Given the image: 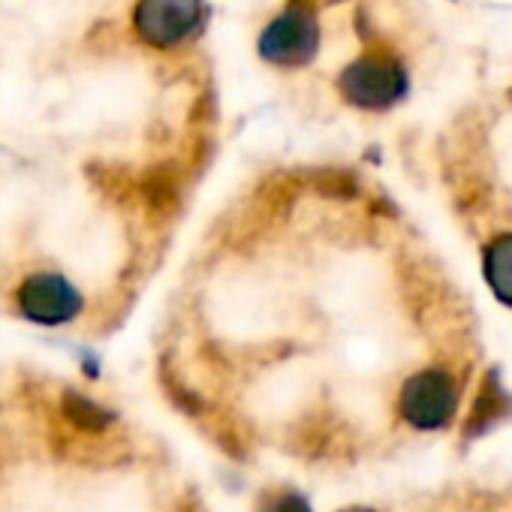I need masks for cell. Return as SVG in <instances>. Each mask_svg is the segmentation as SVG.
I'll use <instances>...</instances> for the list:
<instances>
[{"instance_id":"cell-9","label":"cell","mask_w":512,"mask_h":512,"mask_svg":"<svg viewBox=\"0 0 512 512\" xmlns=\"http://www.w3.org/2000/svg\"><path fill=\"white\" fill-rule=\"evenodd\" d=\"M506 407H509V398H506V392L500 389V383H497L494 374H491V377L485 380L482 392H479V401H476L473 413H470V431H485V428H491V425L506 413Z\"/></svg>"},{"instance_id":"cell-8","label":"cell","mask_w":512,"mask_h":512,"mask_svg":"<svg viewBox=\"0 0 512 512\" xmlns=\"http://www.w3.org/2000/svg\"><path fill=\"white\" fill-rule=\"evenodd\" d=\"M178 193H181V181H178V172L175 166H157L148 172L145 178V205L166 217L178 208Z\"/></svg>"},{"instance_id":"cell-10","label":"cell","mask_w":512,"mask_h":512,"mask_svg":"<svg viewBox=\"0 0 512 512\" xmlns=\"http://www.w3.org/2000/svg\"><path fill=\"white\" fill-rule=\"evenodd\" d=\"M314 184L329 199H350V196H356V181L344 169H323V172H317Z\"/></svg>"},{"instance_id":"cell-12","label":"cell","mask_w":512,"mask_h":512,"mask_svg":"<svg viewBox=\"0 0 512 512\" xmlns=\"http://www.w3.org/2000/svg\"><path fill=\"white\" fill-rule=\"evenodd\" d=\"M347 512H368V509H347Z\"/></svg>"},{"instance_id":"cell-1","label":"cell","mask_w":512,"mask_h":512,"mask_svg":"<svg viewBox=\"0 0 512 512\" xmlns=\"http://www.w3.org/2000/svg\"><path fill=\"white\" fill-rule=\"evenodd\" d=\"M341 94L362 109H386L398 103L407 91V76L401 64L389 55H362L341 73Z\"/></svg>"},{"instance_id":"cell-11","label":"cell","mask_w":512,"mask_h":512,"mask_svg":"<svg viewBox=\"0 0 512 512\" xmlns=\"http://www.w3.org/2000/svg\"><path fill=\"white\" fill-rule=\"evenodd\" d=\"M263 512H311V506H308V500H305L302 494L284 491V494H275V497L266 503Z\"/></svg>"},{"instance_id":"cell-4","label":"cell","mask_w":512,"mask_h":512,"mask_svg":"<svg viewBox=\"0 0 512 512\" xmlns=\"http://www.w3.org/2000/svg\"><path fill=\"white\" fill-rule=\"evenodd\" d=\"M199 19V0H139L136 34L154 49H172L199 28Z\"/></svg>"},{"instance_id":"cell-2","label":"cell","mask_w":512,"mask_h":512,"mask_svg":"<svg viewBox=\"0 0 512 512\" xmlns=\"http://www.w3.org/2000/svg\"><path fill=\"white\" fill-rule=\"evenodd\" d=\"M455 401H458L455 380L446 371L431 368V371L413 374L404 383L401 398H398V410H401V419L407 425H413L419 431H434L452 419Z\"/></svg>"},{"instance_id":"cell-6","label":"cell","mask_w":512,"mask_h":512,"mask_svg":"<svg viewBox=\"0 0 512 512\" xmlns=\"http://www.w3.org/2000/svg\"><path fill=\"white\" fill-rule=\"evenodd\" d=\"M485 278L494 296L512 305V235H503L485 250Z\"/></svg>"},{"instance_id":"cell-3","label":"cell","mask_w":512,"mask_h":512,"mask_svg":"<svg viewBox=\"0 0 512 512\" xmlns=\"http://www.w3.org/2000/svg\"><path fill=\"white\" fill-rule=\"evenodd\" d=\"M317 46H320V28L311 16V7H299V4H290V10L281 19H275L260 37L263 58L281 67L308 64Z\"/></svg>"},{"instance_id":"cell-5","label":"cell","mask_w":512,"mask_h":512,"mask_svg":"<svg viewBox=\"0 0 512 512\" xmlns=\"http://www.w3.org/2000/svg\"><path fill=\"white\" fill-rule=\"evenodd\" d=\"M19 308L34 323L61 326L79 314L82 299L61 275H34L19 290Z\"/></svg>"},{"instance_id":"cell-7","label":"cell","mask_w":512,"mask_h":512,"mask_svg":"<svg viewBox=\"0 0 512 512\" xmlns=\"http://www.w3.org/2000/svg\"><path fill=\"white\" fill-rule=\"evenodd\" d=\"M61 413H64V419H67L73 428L88 431V434H100V431H106V428L115 422V413H112V410L100 407L97 401H91V398H85V395H79V392H64V398H61Z\"/></svg>"}]
</instances>
